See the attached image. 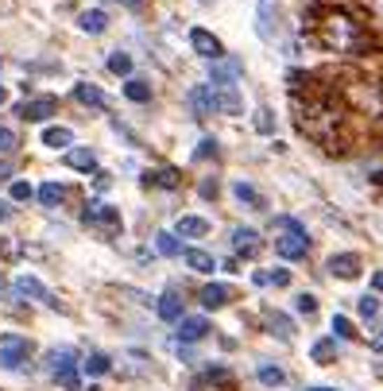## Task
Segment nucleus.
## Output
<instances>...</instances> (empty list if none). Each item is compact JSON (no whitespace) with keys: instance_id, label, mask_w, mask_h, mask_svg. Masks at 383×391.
Returning a JSON list of instances; mask_svg holds the SVG:
<instances>
[{"instance_id":"44","label":"nucleus","mask_w":383,"mask_h":391,"mask_svg":"<svg viewBox=\"0 0 383 391\" xmlns=\"http://www.w3.org/2000/svg\"><path fill=\"white\" fill-rule=\"evenodd\" d=\"M93 186H97V190H108V186H113V178H108L105 171H97V178H93Z\"/></svg>"},{"instance_id":"15","label":"nucleus","mask_w":383,"mask_h":391,"mask_svg":"<svg viewBox=\"0 0 383 391\" xmlns=\"http://www.w3.org/2000/svg\"><path fill=\"white\" fill-rule=\"evenodd\" d=\"M74 101H78V105H89V108H108L105 90H97V85H89V82L74 85Z\"/></svg>"},{"instance_id":"34","label":"nucleus","mask_w":383,"mask_h":391,"mask_svg":"<svg viewBox=\"0 0 383 391\" xmlns=\"http://www.w3.org/2000/svg\"><path fill=\"white\" fill-rule=\"evenodd\" d=\"M16 148H20L16 132H12V128H4V125H0V151H16Z\"/></svg>"},{"instance_id":"36","label":"nucleus","mask_w":383,"mask_h":391,"mask_svg":"<svg viewBox=\"0 0 383 391\" xmlns=\"http://www.w3.org/2000/svg\"><path fill=\"white\" fill-rule=\"evenodd\" d=\"M213 155H217V140H209V136H205V140L194 148V159H213Z\"/></svg>"},{"instance_id":"49","label":"nucleus","mask_w":383,"mask_h":391,"mask_svg":"<svg viewBox=\"0 0 383 391\" xmlns=\"http://www.w3.org/2000/svg\"><path fill=\"white\" fill-rule=\"evenodd\" d=\"M8 217H12V206L8 201H0V221H8Z\"/></svg>"},{"instance_id":"53","label":"nucleus","mask_w":383,"mask_h":391,"mask_svg":"<svg viewBox=\"0 0 383 391\" xmlns=\"http://www.w3.org/2000/svg\"><path fill=\"white\" fill-rule=\"evenodd\" d=\"M380 333H383V322H380Z\"/></svg>"},{"instance_id":"7","label":"nucleus","mask_w":383,"mask_h":391,"mask_svg":"<svg viewBox=\"0 0 383 391\" xmlns=\"http://www.w3.org/2000/svg\"><path fill=\"white\" fill-rule=\"evenodd\" d=\"M12 291H16L20 299H35V302H43V306H55V310H59V299H55V294H50L39 279H31V275H20L16 283H12Z\"/></svg>"},{"instance_id":"30","label":"nucleus","mask_w":383,"mask_h":391,"mask_svg":"<svg viewBox=\"0 0 383 391\" xmlns=\"http://www.w3.org/2000/svg\"><path fill=\"white\" fill-rule=\"evenodd\" d=\"M62 198H66V186H59V183H43L39 186V201H43V206H59Z\"/></svg>"},{"instance_id":"9","label":"nucleus","mask_w":383,"mask_h":391,"mask_svg":"<svg viewBox=\"0 0 383 391\" xmlns=\"http://www.w3.org/2000/svg\"><path fill=\"white\" fill-rule=\"evenodd\" d=\"M190 43H194V50H198L201 59H209V62L225 59V47H221V39H217V35H209L205 27H194V31H190Z\"/></svg>"},{"instance_id":"1","label":"nucleus","mask_w":383,"mask_h":391,"mask_svg":"<svg viewBox=\"0 0 383 391\" xmlns=\"http://www.w3.org/2000/svg\"><path fill=\"white\" fill-rule=\"evenodd\" d=\"M310 35H314L325 50L349 55V59L372 55V50L380 47V39H375V31L368 27V20L360 16V12L345 8V4H325L321 12H314V16H310Z\"/></svg>"},{"instance_id":"27","label":"nucleus","mask_w":383,"mask_h":391,"mask_svg":"<svg viewBox=\"0 0 383 391\" xmlns=\"http://www.w3.org/2000/svg\"><path fill=\"white\" fill-rule=\"evenodd\" d=\"M182 256H186V264H190V271H213V256H209V252H201V248H186Z\"/></svg>"},{"instance_id":"6","label":"nucleus","mask_w":383,"mask_h":391,"mask_svg":"<svg viewBox=\"0 0 383 391\" xmlns=\"http://www.w3.org/2000/svg\"><path fill=\"white\" fill-rule=\"evenodd\" d=\"M0 368H8V372L27 368V341L24 337H16V333L4 337V345H0Z\"/></svg>"},{"instance_id":"45","label":"nucleus","mask_w":383,"mask_h":391,"mask_svg":"<svg viewBox=\"0 0 383 391\" xmlns=\"http://www.w3.org/2000/svg\"><path fill=\"white\" fill-rule=\"evenodd\" d=\"M12 171H16V163H12V159H4V163H0V183H4V178H12Z\"/></svg>"},{"instance_id":"5","label":"nucleus","mask_w":383,"mask_h":391,"mask_svg":"<svg viewBox=\"0 0 383 391\" xmlns=\"http://www.w3.org/2000/svg\"><path fill=\"white\" fill-rule=\"evenodd\" d=\"M85 225L89 229H101V233H108V236H117L120 233V213L113 206H85Z\"/></svg>"},{"instance_id":"29","label":"nucleus","mask_w":383,"mask_h":391,"mask_svg":"<svg viewBox=\"0 0 383 391\" xmlns=\"http://www.w3.org/2000/svg\"><path fill=\"white\" fill-rule=\"evenodd\" d=\"M124 97H128V101H136V105H143V101H151V85H147V82H140V78H132V82L124 85Z\"/></svg>"},{"instance_id":"37","label":"nucleus","mask_w":383,"mask_h":391,"mask_svg":"<svg viewBox=\"0 0 383 391\" xmlns=\"http://www.w3.org/2000/svg\"><path fill=\"white\" fill-rule=\"evenodd\" d=\"M360 314L375 318V314H380V299H375V294H364V299H360Z\"/></svg>"},{"instance_id":"48","label":"nucleus","mask_w":383,"mask_h":391,"mask_svg":"<svg viewBox=\"0 0 383 391\" xmlns=\"http://www.w3.org/2000/svg\"><path fill=\"white\" fill-rule=\"evenodd\" d=\"M372 287H375V291L383 294V271H375V275H372Z\"/></svg>"},{"instance_id":"22","label":"nucleus","mask_w":383,"mask_h":391,"mask_svg":"<svg viewBox=\"0 0 383 391\" xmlns=\"http://www.w3.org/2000/svg\"><path fill=\"white\" fill-rule=\"evenodd\" d=\"M143 183H147V186H163V190H175V186H178V171H175V166L147 171V175H143Z\"/></svg>"},{"instance_id":"13","label":"nucleus","mask_w":383,"mask_h":391,"mask_svg":"<svg viewBox=\"0 0 383 391\" xmlns=\"http://www.w3.org/2000/svg\"><path fill=\"white\" fill-rule=\"evenodd\" d=\"M229 299H233V287H225V283H205L198 291V302L205 310H221V306H229Z\"/></svg>"},{"instance_id":"50","label":"nucleus","mask_w":383,"mask_h":391,"mask_svg":"<svg viewBox=\"0 0 383 391\" xmlns=\"http://www.w3.org/2000/svg\"><path fill=\"white\" fill-rule=\"evenodd\" d=\"M4 97H8V90H4V85H0V105H4Z\"/></svg>"},{"instance_id":"38","label":"nucleus","mask_w":383,"mask_h":391,"mask_svg":"<svg viewBox=\"0 0 383 391\" xmlns=\"http://www.w3.org/2000/svg\"><path fill=\"white\" fill-rule=\"evenodd\" d=\"M236 198H240V201H248V206H259V194L252 190L248 183H236Z\"/></svg>"},{"instance_id":"20","label":"nucleus","mask_w":383,"mask_h":391,"mask_svg":"<svg viewBox=\"0 0 383 391\" xmlns=\"http://www.w3.org/2000/svg\"><path fill=\"white\" fill-rule=\"evenodd\" d=\"M252 283H256V287H287V283H291V271H283V267H271V271H252Z\"/></svg>"},{"instance_id":"47","label":"nucleus","mask_w":383,"mask_h":391,"mask_svg":"<svg viewBox=\"0 0 383 391\" xmlns=\"http://www.w3.org/2000/svg\"><path fill=\"white\" fill-rule=\"evenodd\" d=\"M117 4H124V8H143L147 0H117Z\"/></svg>"},{"instance_id":"3","label":"nucleus","mask_w":383,"mask_h":391,"mask_svg":"<svg viewBox=\"0 0 383 391\" xmlns=\"http://www.w3.org/2000/svg\"><path fill=\"white\" fill-rule=\"evenodd\" d=\"M275 225L283 229V236L275 241V252H279V256L291 260V264L306 256V252H310V236H306V229H302L298 221H291V217H279Z\"/></svg>"},{"instance_id":"46","label":"nucleus","mask_w":383,"mask_h":391,"mask_svg":"<svg viewBox=\"0 0 383 391\" xmlns=\"http://www.w3.org/2000/svg\"><path fill=\"white\" fill-rule=\"evenodd\" d=\"M201 194H205V198H217V183H213V178H205V183H201Z\"/></svg>"},{"instance_id":"2","label":"nucleus","mask_w":383,"mask_h":391,"mask_svg":"<svg viewBox=\"0 0 383 391\" xmlns=\"http://www.w3.org/2000/svg\"><path fill=\"white\" fill-rule=\"evenodd\" d=\"M333 90L341 105L349 108L352 125L383 132V78H364V74H333Z\"/></svg>"},{"instance_id":"40","label":"nucleus","mask_w":383,"mask_h":391,"mask_svg":"<svg viewBox=\"0 0 383 391\" xmlns=\"http://www.w3.org/2000/svg\"><path fill=\"white\" fill-rule=\"evenodd\" d=\"M256 128H259V132H271V128H275V120H271L267 108H259V113H256Z\"/></svg>"},{"instance_id":"25","label":"nucleus","mask_w":383,"mask_h":391,"mask_svg":"<svg viewBox=\"0 0 383 391\" xmlns=\"http://www.w3.org/2000/svg\"><path fill=\"white\" fill-rule=\"evenodd\" d=\"M205 233H209L205 217H182L178 221V236H205Z\"/></svg>"},{"instance_id":"24","label":"nucleus","mask_w":383,"mask_h":391,"mask_svg":"<svg viewBox=\"0 0 383 391\" xmlns=\"http://www.w3.org/2000/svg\"><path fill=\"white\" fill-rule=\"evenodd\" d=\"M217 90V85H213ZM240 93L236 90H217V113H240Z\"/></svg>"},{"instance_id":"31","label":"nucleus","mask_w":383,"mask_h":391,"mask_svg":"<svg viewBox=\"0 0 383 391\" xmlns=\"http://www.w3.org/2000/svg\"><path fill=\"white\" fill-rule=\"evenodd\" d=\"M108 368H113V360H108L105 353H89V360H85V372L89 376H105Z\"/></svg>"},{"instance_id":"23","label":"nucleus","mask_w":383,"mask_h":391,"mask_svg":"<svg viewBox=\"0 0 383 391\" xmlns=\"http://www.w3.org/2000/svg\"><path fill=\"white\" fill-rule=\"evenodd\" d=\"M263 322L275 329V337H283V341H291L294 337V325H291V318H283L279 310H263Z\"/></svg>"},{"instance_id":"52","label":"nucleus","mask_w":383,"mask_h":391,"mask_svg":"<svg viewBox=\"0 0 383 391\" xmlns=\"http://www.w3.org/2000/svg\"><path fill=\"white\" fill-rule=\"evenodd\" d=\"M0 291H4V279H0Z\"/></svg>"},{"instance_id":"4","label":"nucleus","mask_w":383,"mask_h":391,"mask_svg":"<svg viewBox=\"0 0 383 391\" xmlns=\"http://www.w3.org/2000/svg\"><path fill=\"white\" fill-rule=\"evenodd\" d=\"M194 388L198 391H233L236 380H233V372H229L225 364H205L198 372V380H194Z\"/></svg>"},{"instance_id":"33","label":"nucleus","mask_w":383,"mask_h":391,"mask_svg":"<svg viewBox=\"0 0 383 391\" xmlns=\"http://www.w3.org/2000/svg\"><path fill=\"white\" fill-rule=\"evenodd\" d=\"M108 70H113V74H132V59H128L124 50H117V55L108 59Z\"/></svg>"},{"instance_id":"10","label":"nucleus","mask_w":383,"mask_h":391,"mask_svg":"<svg viewBox=\"0 0 383 391\" xmlns=\"http://www.w3.org/2000/svg\"><path fill=\"white\" fill-rule=\"evenodd\" d=\"M209 78H213L217 90H233L236 78H240V62L236 59H217L213 66H209Z\"/></svg>"},{"instance_id":"35","label":"nucleus","mask_w":383,"mask_h":391,"mask_svg":"<svg viewBox=\"0 0 383 391\" xmlns=\"http://www.w3.org/2000/svg\"><path fill=\"white\" fill-rule=\"evenodd\" d=\"M55 380H59L66 391H78V383H82V380H78V368H66V372H59Z\"/></svg>"},{"instance_id":"11","label":"nucleus","mask_w":383,"mask_h":391,"mask_svg":"<svg viewBox=\"0 0 383 391\" xmlns=\"http://www.w3.org/2000/svg\"><path fill=\"white\" fill-rule=\"evenodd\" d=\"M325 271L337 275V279H356V275H360V260L352 256V252H337V256L325 260Z\"/></svg>"},{"instance_id":"21","label":"nucleus","mask_w":383,"mask_h":391,"mask_svg":"<svg viewBox=\"0 0 383 391\" xmlns=\"http://www.w3.org/2000/svg\"><path fill=\"white\" fill-rule=\"evenodd\" d=\"M66 166H74V171H97V155L89 148H74V151H66Z\"/></svg>"},{"instance_id":"8","label":"nucleus","mask_w":383,"mask_h":391,"mask_svg":"<svg viewBox=\"0 0 383 391\" xmlns=\"http://www.w3.org/2000/svg\"><path fill=\"white\" fill-rule=\"evenodd\" d=\"M59 113V101L55 97H35V101H24V105H16V117L31 120V125H39V120L55 117Z\"/></svg>"},{"instance_id":"19","label":"nucleus","mask_w":383,"mask_h":391,"mask_svg":"<svg viewBox=\"0 0 383 391\" xmlns=\"http://www.w3.org/2000/svg\"><path fill=\"white\" fill-rule=\"evenodd\" d=\"M233 244H236V252H240V256H256L259 233H256V229H233Z\"/></svg>"},{"instance_id":"43","label":"nucleus","mask_w":383,"mask_h":391,"mask_svg":"<svg viewBox=\"0 0 383 391\" xmlns=\"http://www.w3.org/2000/svg\"><path fill=\"white\" fill-rule=\"evenodd\" d=\"M294 302H298V310H302V314H314V310H317V299H314V294H298Z\"/></svg>"},{"instance_id":"14","label":"nucleus","mask_w":383,"mask_h":391,"mask_svg":"<svg viewBox=\"0 0 383 391\" xmlns=\"http://www.w3.org/2000/svg\"><path fill=\"white\" fill-rule=\"evenodd\" d=\"M205 333H209V322L201 314H190V318L182 314V322H178V341H201Z\"/></svg>"},{"instance_id":"51","label":"nucleus","mask_w":383,"mask_h":391,"mask_svg":"<svg viewBox=\"0 0 383 391\" xmlns=\"http://www.w3.org/2000/svg\"><path fill=\"white\" fill-rule=\"evenodd\" d=\"M310 391H333V388H310Z\"/></svg>"},{"instance_id":"39","label":"nucleus","mask_w":383,"mask_h":391,"mask_svg":"<svg viewBox=\"0 0 383 391\" xmlns=\"http://www.w3.org/2000/svg\"><path fill=\"white\" fill-rule=\"evenodd\" d=\"M333 353H337L333 341H317L314 345V360H333Z\"/></svg>"},{"instance_id":"42","label":"nucleus","mask_w":383,"mask_h":391,"mask_svg":"<svg viewBox=\"0 0 383 391\" xmlns=\"http://www.w3.org/2000/svg\"><path fill=\"white\" fill-rule=\"evenodd\" d=\"M31 198V186L27 183H12V201H27Z\"/></svg>"},{"instance_id":"12","label":"nucleus","mask_w":383,"mask_h":391,"mask_svg":"<svg viewBox=\"0 0 383 391\" xmlns=\"http://www.w3.org/2000/svg\"><path fill=\"white\" fill-rule=\"evenodd\" d=\"M186 101H190V108L198 113V117H213L217 113V90L213 85H194Z\"/></svg>"},{"instance_id":"26","label":"nucleus","mask_w":383,"mask_h":391,"mask_svg":"<svg viewBox=\"0 0 383 391\" xmlns=\"http://www.w3.org/2000/svg\"><path fill=\"white\" fill-rule=\"evenodd\" d=\"M155 252L159 256H182V244L175 233H155Z\"/></svg>"},{"instance_id":"28","label":"nucleus","mask_w":383,"mask_h":391,"mask_svg":"<svg viewBox=\"0 0 383 391\" xmlns=\"http://www.w3.org/2000/svg\"><path fill=\"white\" fill-rule=\"evenodd\" d=\"M43 143H47V148H70V143H74V132H70V128H47V132H43Z\"/></svg>"},{"instance_id":"16","label":"nucleus","mask_w":383,"mask_h":391,"mask_svg":"<svg viewBox=\"0 0 383 391\" xmlns=\"http://www.w3.org/2000/svg\"><path fill=\"white\" fill-rule=\"evenodd\" d=\"M47 368H50L55 376L66 372V368H78V353H74V349H50V353H47Z\"/></svg>"},{"instance_id":"41","label":"nucleus","mask_w":383,"mask_h":391,"mask_svg":"<svg viewBox=\"0 0 383 391\" xmlns=\"http://www.w3.org/2000/svg\"><path fill=\"white\" fill-rule=\"evenodd\" d=\"M333 333H337V337H352V325H349V318H341V314H337V318H333Z\"/></svg>"},{"instance_id":"17","label":"nucleus","mask_w":383,"mask_h":391,"mask_svg":"<svg viewBox=\"0 0 383 391\" xmlns=\"http://www.w3.org/2000/svg\"><path fill=\"white\" fill-rule=\"evenodd\" d=\"M155 310H159V318H163V322H182V299H178L175 291H167V294H163Z\"/></svg>"},{"instance_id":"18","label":"nucleus","mask_w":383,"mask_h":391,"mask_svg":"<svg viewBox=\"0 0 383 391\" xmlns=\"http://www.w3.org/2000/svg\"><path fill=\"white\" fill-rule=\"evenodd\" d=\"M78 27H82L85 35H101L108 27V16L101 8H89V12H82V16H78Z\"/></svg>"},{"instance_id":"32","label":"nucleus","mask_w":383,"mask_h":391,"mask_svg":"<svg viewBox=\"0 0 383 391\" xmlns=\"http://www.w3.org/2000/svg\"><path fill=\"white\" fill-rule=\"evenodd\" d=\"M259 383H267V388H279V383H283V368L263 364V368H259Z\"/></svg>"}]
</instances>
